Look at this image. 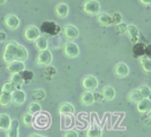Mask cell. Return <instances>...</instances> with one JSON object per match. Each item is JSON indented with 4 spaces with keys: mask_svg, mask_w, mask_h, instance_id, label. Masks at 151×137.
Listing matches in <instances>:
<instances>
[{
    "mask_svg": "<svg viewBox=\"0 0 151 137\" xmlns=\"http://www.w3.org/2000/svg\"><path fill=\"white\" fill-rule=\"evenodd\" d=\"M130 73V70H129V66L125 64V63H117L116 66H114V74L118 77V78H125L127 77Z\"/></svg>",
    "mask_w": 151,
    "mask_h": 137,
    "instance_id": "7c38bea8",
    "label": "cell"
},
{
    "mask_svg": "<svg viewBox=\"0 0 151 137\" xmlns=\"http://www.w3.org/2000/svg\"><path fill=\"white\" fill-rule=\"evenodd\" d=\"M40 35H41V34H40V30H39L37 26H34V25H28V26L25 28V31H24V37H25V39H26L27 41H29V43L35 41Z\"/></svg>",
    "mask_w": 151,
    "mask_h": 137,
    "instance_id": "277c9868",
    "label": "cell"
},
{
    "mask_svg": "<svg viewBox=\"0 0 151 137\" xmlns=\"http://www.w3.org/2000/svg\"><path fill=\"white\" fill-rule=\"evenodd\" d=\"M137 111L142 115H146L151 111V100L149 98H142L139 102L136 103Z\"/></svg>",
    "mask_w": 151,
    "mask_h": 137,
    "instance_id": "9c48e42d",
    "label": "cell"
},
{
    "mask_svg": "<svg viewBox=\"0 0 151 137\" xmlns=\"http://www.w3.org/2000/svg\"><path fill=\"white\" fill-rule=\"evenodd\" d=\"M15 90H17V87H15L11 81L5 83V84L2 85V87H1V92H7V93H12V92H14Z\"/></svg>",
    "mask_w": 151,
    "mask_h": 137,
    "instance_id": "1f68e13d",
    "label": "cell"
},
{
    "mask_svg": "<svg viewBox=\"0 0 151 137\" xmlns=\"http://www.w3.org/2000/svg\"><path fill=\"white\" fill-rule=\"evenodd\" d=\"M7 137H19V120L13 119L9 129L7 130Z\"/></svg>",
    "mask_w": 151,
    "mask_h": 137,
    "instance_id": "44dd1931",
    "label": "cell"
},
{
    "mask_svg": "<svg viewBox=\"0 0 151 137\" xmlns=\"http://www.w3.org/2000/svg\"><path fill=\"white\" fill-rule=\"evenodd\" d=\"M64 34H65V37H66L67 39L73 40V39H77V38H78L79 31H78V28H77L76 26H73V25H66V26L64 27Z\"/></svg>",
    "mask_w": 151,
    "mask_h": 137,
    "instance_id": "4fadbf2b",
    "label": "cell"
},
{
    "mask_svg": "<svg viewBox=\"0 0 151 137\" xmlns=\"http://www.w3.org/2000/svg\"><path fill=\"white\" fill-rule=\"evenodd\" d=\"M52 59H53L52 52L50 50H44V51H39V54L37 57L35 63L39 66H47L52 63Z\"/></svg>",
    "mask_w": 151,
    "mask_h": 137,
    "instance_id": "5b68a950",
    "label": "cell"
},
{
    "mask_svg": "<svg viewBox=\"0 0 151 137\" xmlns=\"http://www.w3.org/2000/svg\"><path fill=\"white\" fill-rule=\"evenodd\" d=\"M140 99H142V97H140V94L138 92V89H134V90L130 91L129 94H127V100L131 102V103H137Z\"/></svg>",
    "mask_w": 151,
    "mask_h": 137,
    "instance_id": "4316f807",
    "label": "cell"
},
{
    "mask_svg": "<svg viewBox=\"0 0 151 137\" xmlns=\"http://www.w3.org/2000/svg\"><path fill=\"white\" fill-rule=\"evenodd\" d=\"M25 61H20V60H14L12 63L7 64V70L11 73H21L22 71H25Z\"/></svg>",
    "mask_w": 151,
    "mask_h": 137,
    "instance_id": "8fae6325",
    "label": "cell"
},
{
    "mask_svg": "<svg viewBox=\"0 0 151 137\" xmlns=\"http://www.w3.org/2000/svg\"><path fill=\"white\" fill-rule=\"evenodd\" d=\"M138 92H139L142 98H149L150 94H151V90H150V87L147 85H140L138 87Z\"/></svg>",
    "mask_w": 151,
    "mask_h": 137,
    "instance_id": "f1b7e54d",
    "label": "cell"
},
{
    "mask_svg": "<svg viewBox=\"0 0 151 137\" xmlns=\"http://www.w3.org/2000/svg\"><path fill=\"white\" fill-rule=\"evenodd\" d=\"M101 135H103V129L96 123L91 124L86 131V137H101Z\"/></svg>",
    "mask_w": 151,
    "mask_h": 137,
    "instance_id": "9a60e30c",
    "label": "cell"
},
{
    "mask_svg": "<svg viewBox=\"0 0 151 137\" xmlns=\"http://www.w3.org/2000/svg\"><path fill=\"white\" fill-rule=\"evenodd\" d=\"M81 86L84 87V90L86 91H92V90H96L97 86H98V79L92 76V74H87L81 80Z\"/></svg>",
    "mask_w": 151,
    "mask_h": 137,
    "instance_id": "8992f818",
    "label": "cell"
},
{
    "mask_svg": "<svg viewBox=\"0 0 151 137\" xmlns=\"http://www.w3.org/2000/svg\"><path fill=\"white\" fill-rule=\"evenodd\" d=\"M6 38H7L6 33H5L4 31H0V43H4V41L6 40Z\"/></svg>",
    "mask_w": 151,
    "mask_h": 137,
    "instance_id": "d590c367",
    "label": "cell"
},
{
    "mask_svg": "<svg viewBox=\"0 0 151 137\" xmlns=\"http://www.w3.org/2000/svg\"><path fill=\"white\" fill-rule=\"evenodd\" d=\"M59 115L64 116V115H73L74 113V106L73 104L68 103V102H64L60 104L59 106Z\"/></svg>",
    "mask_w": 151,
    "mask_h": 137,
    "instance_id": "2e32d148",
    "label": "cell"
},
{
    "mask_svg": "<svg viewBox=\"0 0 151 137\" xmlns=\"http://www.w3.org/2000/svg\"><path fill=\"white\" fill-rule=\"evenodd\" d=\"M11 83L17 87V89H20V86L22 85L24 83V78L21 76V73H11V78H9Z\"/></svg>",
    "mask_w": 151,
    "mask_h": 137,
    "instance_id": "d4e9b609",
    "label": "cell"
},
{
    "mask_svg": "<svg viewBox=\"0 0 151 137\" xmlns=\"http://www.w3.org/2000/svg\"><path fill=\"white\" fill-rule=\"evenodd\" d=\"M101 94H103V99H105V100H112L116 97V90H114V87L107 85V86L103 87Z\"/></svg>",
    "mask_w": 151,
    "mask_h": 137,
    "instance_id": "e0dca14e",
    "label": "cell"
},
{
    "mask_svg": "<svg viewBox=\"0 0 151 137\" xmlns=\"http://www.w3.org/2000/svg\"><path fill=\"white\" fill-rule=\"evenodd\" d=\"M32 97L34 99H37V100H42L45 98V92L42 90H40V89L34 90V91H32Z\"/></svg>",
    "mask_w": 151,
    "mask_h": 137,
    "instance_id": "d6a6232c",
    "label": "cell"
},
{
    "mask_svg": "<svg viewBox=\"0 0 151 137\" xmlns=\"http://www.w3.org/2000/svg\"><path fill=\"white\" fill-rule=\"evenodd\" d=\"M140 65H142V68H143L146 73H151V59H150V58L143 57V58L140 59Z\"/></svg>",
    "mask_w": 151,
    "mask_h": 137,
    "instance_id": "83f0119b",
    "label": "cell"
},
{
    "mask_svg": "<svg viewBox=\"0 0 151 137\" xmlns=\"http://www.w3.org/2000/svg\"><path fill=\"white\" fill-rule=\"evenodd\" d=\"M26 100V93L20 90V89H17L14 92H12V103L17 106H20L25 103Z\"/></svg>",
    "mask_w": 151,
    "mask_h": 137,
    "instance_id": "30bf717a",
    "label": "cell"
},
{
    "mask_svg": "<svg viewBox=\"0 0 151 137\" xmlns=\"http://www.w3.org/2000/svg\"><path fill=\"white\" fill-rule=\"evenodd\" d=\"M83 7L84 12L88 15H98L100 12V4L98 0H86Z\"/></svg>",
    "mask_w": 151,
    "mask_h": 137,
    "instance_id": "3957f363",
    "label": "cell"
},
{
    "mask_svg": "<svg viewBox=\"0 0 151 137\" xmlns=\"http://www.w3.org/2000/svg\"><path fill=\"white\" fill-rule=\"evenodd\" d=\"M55 14L59 18H65L68 15V6L65 2H59L55 6Z\"/></svg>",
    "mask_w": 151,
    "mask_h": 137,
    "instance_id": "ffe728a7",
    "label": "cell"
},
{
    "mask_svg": "<svg viewBox=\"0 0 151 137\" xmlns=\"http://www.w3.org/2000/svg\"><path fill=\"white\" fill-rule=\"evenodd\" d=\"M33 122H34V116L26 112L22 115V123L25 126H32L33 125Z\"/></svg>",
    "mask_w": 151,
    "mask_h": 137,
    "instance_id": "f546056e",
    "label": "cell"
},
{
    "mask_svg": "<svg viewBox=\"0 0 151 137\" xmlns=\"http://www.w3.org/2000/svg\"><path fill=\"white\" fill-rule=\"evenodd\" d=\"M4 22H5L6 27L8 30H11V31L17 30L19 27V25H20V20L15 14H7L5 17V19H4Z\"/></svg>",
    "mask_w": 151,
    "mask_h": 137,
    "instance_id": "ba28073f",
    "label": "cell"
},
{
    "mask_svg": "<svg viewBox=\"0 0 151 137\" xmlns=\"http://www.w3.org/2000/svg\"><path fill=\"white\" fill-rule=\"evenodd\" d=\"M126 34L130 38V40L133 41V43H137L139 40V34L140 33H139L138 27L134 26V25H127V27H126Z\"/></svg>",
    "mask_w": 151,
    "mask_h": 137,
    "instance_id": "5bb4252c",
    "label": "cell"
},
{
    "mask_svg": "<svg viewBox=\"0 0 151 137\" xmlns=\"http://www.w3.org/2000/svg\"><path fill=\"white\" fill-rule=\"evenodd\" d=\"M9 104H12V93L1 92L0 93V106L7 107L9 106Z\"/></svg>",
    "mask_w": 151,
    "mask_h": 137,
    "instance_id": "603a6c76",
    "label": "cell"
},
{
    "mask_svg": "<svg viewBox=\"0 0 151 137\" xmlns=\"http://www.w3.org/2000/svg\"><path fill=\"white\" fill-rule=\"evenodd\" d=\"M80 103L83 105H92L94 103V94L91 91H85L80 96Z\"/></svg>",
    "mask_w": 151,
    "mask_h": 137,
    "instance_id": "d6986e66",
    "label": "cell"
},
{
    "mask_svg": "<svg viewBox=\"0 0 151 137\" xmlns=\"http://www.w3.org/2000/svg\"><path fill=\"white\" fill-rule=\"evenodd\" d=\"M28 58V51L25 46L18 44L17 41L12 40L8 41L5 45L4 48V53H2V59L6 64L12 63L14 60H20V61H25Z\"/></svg>",
    "mask_w": 151,
    "mask_h": 137,
    "instance_id": "6da1fadb",
    "label": "cell"
},
{
    "mask_svg": "<svg viewBox=\"0 0 151 137\" xmlns=\"http://www.w3.org/2000/svg\"><path fill=\"white\" fill-rule=\"evenodd\" d=\"M63 137H79V133L76 130H67L64 132Z\"/></svg>",
    "mask_w": 151,
    "mask_h": 137,
    "instance_id": "836d02e7",
    "label": "cell"
},
{
    "mask_svg": "<svg viewBox=\"0 0 151 137\" xmlns=\"http://www.w3.org/2000/svg\"><path fill=\"white\" fill-rule=\"evenodd\" d=\"M112 22H113V24H117V25L122 22V17H120L119 13H114V14H113V17H112Z\"/></svg>",
    "mask_w": 151,
    "mask_h": 137,
    "instance_id": "e575fe53",
    "label": "cell"
},
{
    "mask_svg": "<svg viewBox=\"0 0 151 137\" xmlns=\"http://www.w3.org/2000/svg\"><path fill=\"white\" fill-rule=\"evenodd\" d=\"M34 43H35V47H37V50H39V51L47 50V47H48V40H47L46 37L40 35Z\"/></svg>",
    "mask_w": 151,
    "mask_h": 137,
    "instance_id": "cb8c5ba5",
    "label": "cell"
},
{
    "mask_svg": "<svg viewBox=\"0 0 151 137\" xmlns=\"http://www.w3.org/2000/svg\"><path fill=\"white\" fill-rule=\"evenodd\" d=\"M97 20H98V22H99L100 25H103V26H110V25L113 24V22H112V17L109 15L107 13H99V14L97 15Z\"/></svg>",
    "mask_w": 151,
    "mask_h": 137,
    "instance_id": "7402d4cb",
    "label": "cell"
},
{
    "mask_svg": "<svg viewBox=\"0 0 151 137\" xmlns=\"http://www.w3.org/2000/svg\"><path fill=\"white\" fill-rule=\"evenodd\" d=\"M64 53L67 58H71V59L77 58L79 56V47L76 43H72V41L66 43V45L64 46Z\"/></svg>",
    "mask_w": 151,
    "mask_h": 137,
    "instance_id": "52a82bcc",
    "label": "cell"
},
{
    "mask_svg": "<svg viewBox=\"0 0 151 137\" xmlns=\"http://www.w3.org/2000/svg\"><path fill=\"white\" fill-rule=\"evenodd\" d=\"M51 123V117L48 113L45 112H39L37 113V116L34 117V122H33V126L38 128V129H46L48 128Z\"/></svg>",
    "mask_w": 151,
    "mask_h": 137,
    "instance_id": "7a4b0ae2",
    "label": "cell"
},
{
    "mask_svg": "<svg viewBox=\"0 0 151 137\" xmlns=\"http://www.w3.org/2000/svg\"><path fill=\"white\" fill-rule=\"evenodd\" d=\"M70 126H72V119H71L70 115L61 116V128L65 129V128H70Z\"/></svg>",
    "mask_w": 151,
    "mask_h": 137,
    "instance_id": "4dcf8cb0",
    "label": "cell"
},
{
    "mask_svg": "<svg viewBox=\"0 0 151 137\" xmlns=\"http://www.w3.org/2000/svg\"><path fill=\"white\" fill-rule=\"evenodd\" d=\"M139 2L143 5H151V0H139Z\"/></svg>",
    "mask_w": 151,
    "mask_h": 137,
    "instance_id": "74e56055",
    "label": "cell"
},
{
    "mask_svg": "<svg viewBox=\"0 0 151 137\" xmlns=\"http://www.w3.org/2000/svg\"><path fill=\"white\" fill-rule=\"evenodd\" d=\"M12 124V119L7 113H0V130L7 131Z\"/></svg>",
    "mask_w": 151,
    "mask_h": 137,
    "instance_id": "ac0fdd59",
    "label": "cell"
},
{
    "mask_svg": "<svg viewBox=\"0 0 151 137\" xmlns=\"http://www.w3.org/2000/svg\"><path fill=\"white\" fill-rule=\"evenodd\" d=\"M28 137H46V136H44V135H40V133H37V132H33V133H31Z\"/></svg>",
    "mask_w": 151,
    "mask_h": 137,
    "instance_id": "8d00e7d4",
    "label": "cell"
},
{
    "mask_svg": "<svg viewBox=\"0 0 151 137\" xmlns=\"http://www.w3.org/2000/svg\"><path fill=\"white\" fill-rule=\"evenodd\" d=\"M27 112L31 113V115H33V116H35L37 113L41 112V105H40L38 102H32V103L28 104V110H27Z\"/></svg>",
    "mask_w": 151,
    "mask_h": 137,
    "instance_id": "484cf974",
    "label": "cell"
},
{
    "mask_svg": "<svg viewBox=\"0 0 151 137\" xmlns=\"http://www.w3.org/2000/svg\"><path fill=\"white\" fill-rule=\"evenodd\" d=\"M6 2H7V0H0V5H4Z\"/></svg>",
    "mask_w": 151,
    "mask_h": 137,
    "instance_id": "ab89813d",
    "label": "cell"
},
{
    "mask_svg": "<svg viewBox=\"0 0 151 137\" xmlns=\"http://www.w3.org/2000/svg\"><path fill=\"white\" fill-rule=\"evenodd\" d=\"M147 123H151V113L149 112V116H147V119H146Z\"/></svg>",
    "mask_w": 151,
    "mask_h": 137,
    "instance_id": "f35d334b",
    "label": "cell"
}]
</instances>
